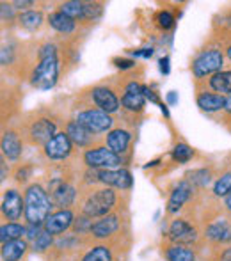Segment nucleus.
Listing matches in <instances>:
<instances>
[{"instance_id": "obj_42", "label": "nucleus", "mask_w": 231, "mask_h": 261, "mask_svg": "<svg viewBox=\"0 0 231 261\" xmlns=\"http://www.w3.org/2000/svg\"><path fill=\"white\" fill-rule=\"evenodd\" d=\"M31 174V167H23V169H20V171L16 172V181H20V183H25L27 181V176Z\"/></svg>"}, {"instance_id": "obj_48", "label": "nucleus", "mask_w": 231, "mask_h": 261, "mask_svg": "<svg viewBox=\"0 0 231 261\" xmlns=\"http://www.w3.org/2000/svg\"><path fill=\"white\" fill-rule=\"evenodd\" d=\"M221 261H231V247L226 249V251L221 254Z\"/></svg>"}, {"instance_id": "obj_46", "label": "nucleus", "mask_w": 231, "mask_h": 261, "mask_svg": "<svg viewBox=\"0 0 231 261\" xmlns=\"http://www.w3.org/2000/svg\"><path fill=\"white\" fill-rule=\"evenodd\" d=\"M222 110H224V112L228 114V116H231V94H229V96H226V101H224V109H222Z\"/></svg>"}, {"instance_id": "obj_36", "label": "nucleus", "mask_w": 231, "mask_h": 261, "mask_svg": "<svg viewBox=\"0 0 231 261\" xmlns=\"http://www.w3.org/2000/svg\"><path fill=\"white\" fill-rule=\"evenodd\" d=\"M104 13V4L100 2H86V14H84V20L94 21L101 16Z\"/></svg>"}, {"instance_id": "obj_1", "label": "nucleus", "mask_w": 231, "mask_h": 261, "mask_svg": "<svg viewBox=\"0 0 231 261\" xmlns=\"http://www.w3.org/2000/svg\"><path fill=\"white\" fill-rule=\"evenodd\" d=\"M59 54L57 46L52 43H45L39 48V62L31 75V86L39 91H48L57 84L59 79Z\"/></svg>"}, {"instance_id": "obj_7", "label": "nucleus", "mask_w": 231, "mask_h": 261, "mask_svg": "<svg viewBox=\"0 0 231 261\" xmlns=\"http://www.w3.org/2000/svg\"><path fill=\"white\" fill-rule=\"evenodd\" d=\"M222 64H224V55L219 48L203 50L197 54V57L192 61V75L196 79H203L208 75H215L221 71Z\"/></svg>"}, {"instance_id": "obj_23", "label": "nucleus", "mask_w": 231, "mask_h": 261, "mask_svg": "<svg viewBox=\"0 0 231 261\" xmlns=\"http://www.w3.org/2000/svg\"><path fill=\"white\" fill-rule=\"evenodd\" d=\"M48 25L52 29H56L57 32H61V34H73L76 29V21L68 18L66 14H62L61 11L48 14Z\"/></svg>"}, {"instance_id": "obj_47", "label": "nucleus", "mask_w": 231, "mask_h": 261, "mask_svg": "<svg viewBox=\"0 0 231 261\" xmlns=\"http://www.w3.org/2000/svg\"><path fill=\"white\" fill-rule=\"evenodd\" d=\"M167 101H169L171 105H174L176 101H178V96H176V93H174V91H171V93L167 94Z\"/></svg>"}, {"instance_id": "obj_43", "label": "nucleus", "mask_w": 231, "mask_h": 261, "mask_svg": "<svg viewBox=\"0 0 231 261\" xmlns=\"http://www.w3.org/2000/svg\"><path fill=\"white\" fill-rule=\"evenodd\" d=\"M132 55H135V57H144V59H149L153 55V48H141V50H134V52H130Z\"/></svg>"}, {"instance_id": "obj_21", "label": "nucleus", "mask_w": 231, "mask_h": 261, "mask_svg": "<svg viewBox=\"0 0 231 261\" xmlns=\"http://www.w3.org/2000/svg\"><path fill=\"white\" fill-rule=\"evenodd\" d=\"M29 251V244L27 240L20 238V240H13V242H7V244H2V259L4 261H20L27 254Z\"/></svg>"}, {"instance_id": "obj_9", "label": "nucleus", "mask_w": 231, "mask_h": 261, "mask_svg": "<svg viewBox=\"0 0 231 261\" xmlns=\"http://www.w3.org/2000/svg\"><path fill=\"white\" fill-rule=\"evenodd\" d=\"M98 183L104 187H111V189L128 190L134 183L132 172L128 169H105V171H96Z\"/></svg>"}, {"instance_id": "obj_20", "label": "nucleus", "mask_w": 231, "mask_h": 261, "mask_svg": "<svg viewBox=\"0 0 231 261\" xmlns=\"http://www.w3.org/2000/svg\"><path fill=\"white\" fill-rule=\"evenodd\" d=\"M21 151H23V144L20 141V135L14 130H7L4 132L2 135V155L7 158V160H18L21 156Z\"/></svg>"}, {"instance_id": "obj_6", "label": "nucleus", "mask_w": 231, "mask_h": 261, "mask_svg": "<svg viewBox=\"0 0 231 261\" xmlns=\"http://www.w3.org/2000/svg\"><path fill=\"white\" fill-rule=\"evenodd\" d=\"M25 134H27V141L32 146H43L45 148L46 142H50L57 135V124L50 117L39 116L27 124V132Z\"/></svg>"}, {"instance_id": "obj_31", "label": "nucleus", "mask_w": 231, "mask_h": 261, "mask_svg": "<svg viewBox=\"0 0 231 261\" xmlns=\"http://www.w3.org/2000/svg\"><path fill=\"white\" fill-rule=\"evenodd\" d=\"M54 245V234H50L48 231L43 229V233L32 242V251L38 252V254H43V252L50 251Z\"/></svg>"}, {"instance_id": "obj_10", "label": "nucleus", "mask_w": 231, "mask_h": 261, "mask_svg": "<svg viewBox=\"0 0 231 261\" xmlns=\"http://www.w3.org/2000/svg\"><path fill=\"white\" fill-rule=\"evenodd\" d=\"M43 151H45V156L48 158V160H54V162L66 160L73 151V142H71V139L68 137L66 132H57L56 137L45 144Z\"/></svg>"}, {"instance_id": "obj_28", "label": "nucleus", "mask_w": 231, "mask_h": 261, "mask_svg": "<svg viewBox=\"0 0 231 261\" xmlns=\"http://www.w3.org/2000/svg\"><path fill=\"white\" fill-rule=\"evenodd\" d=\"M59 11L62 14H66L71 20H84L86 14V2H79V0H68V2L59 4Z\"/></svg>"}, {"instance_id": "obj_27", "label": "nucleus", "mask_w": 231, "mask_h": 261, "mask_svg": "<svg viewBox=\"0 0 231 261\" xmlns=\"http://www.w3.org/2000/svg\"><path fill=\"white\" fill-rule=\"evenodd\" d=\"M43 23V13L41 11H23L18 16V25L29 32H34L41 27Z\"/></svg>"}, {"instance_id": "obj_40", "label": "nucleus", "mask_w": 231, "mask_h": 261, "mask_svg": "<svg viewBox=\"0 0 231 261\" xmlns=\"http://www.w3.org/2000/svg\"><path fill=\"white\" fill-rule=\"evenodd\" d=\"M142 96L146 98V100H149L151 103H157V105H160L162 101L159 100V96H157V93H153L151 89H149L148 86H142Z\"/></svg>"}, {"instance_id": "obj_16", "label": "nucleus", "mask_w": 231, "mask_h": 261, "mask_svg": "<svg viewBox=\"0 0 231 261\" xmlns=\"http://www.w3.org/2000/svg\"><path fill=\"white\" fill-rule=\"evenodd\" d=\"M121 226V217L119 213H109V215L98 219L93 224V229H91V237L94 240H107L112 234L117 233Z\"/></svg>"}, {"instance_id": "obj_4", "label": "nucleus", "mask_w": 231, "mask_h": 261, "mask_svg": "<svg viewBox=\"0 0 231 261\" xmlns=\"http://www.w3.org/2000/svg\"><path fill=\"white\" fill-rule=\"evenodd\" d=\"M84 162L93 171H105V169H121L123 156L116 155L107 146H94L91 149H86Z\"/></svg>"}, {"instance_id": "obj_8", "label": "nucleus", "mask_w": 231, "mask_h": 261, "mask_svg": "<svg viewBox=\"0 0 231 261\" xmlns=\"http://www.w3.org/2000/svg\"><path fill=\"white\" fill-rule=\"evenodd\" d=\"M89 100L96 105V109L104 110L107 114H116L121 107L119 98L116 96V93L107 86H94L91 87Z\"/></svg>"}, {"instance_id": "obj_22", "label": "nucleus", "mask_w": 231, "mask_h": 261, "mask_svg": "<svg viewBox=\"0 0 231 261\" xmlns=\"http://www.w3.org/2000/svg\"><path fill=\"white\" fill-rule=\"evenodd\" d=\"M196 101H197V107H199L203 112L214 114V112H219V110L224 109L226 98L217 93H199Z\"/></svg>"}, {"instance_id": "obj_25", "label": "nucleus", "mask_w": 231, "mask_h": 261, "mask_svg": "<svg viewBox=\"0 0 231 261\" xmlns=\"http://www.w3.org/2000/svg\"><path fill=\"white\" fill-rule=\"evenodd\" d=\"M25 233H27V226H23L20 222L2 224V227H0V242L7 244V242L20 240L21 237H25Z\"/></svg>"}, {"instance_id": "obj_18", "label": "nucleus", "mask_w": 231, "mask_h": 261, "mask_svg": "<svg viewBox=\"0 0 231 261\" xmlns=\"http://www.w3.org/2000/svg\"><path fill=\"white\" fill-rule=\"evenodd\" d=\"M190 194H192V183L187 181V179L179 181L173 189V192H171V196H169V201H167V208H166L167 213H169V215H176V213L183 208V204L189 201Z\"/></svg>"}, {"instance_id": "obj_51", "label": "nucleus", "mask_w": 231, "mask_h": 261, "mask_svg": "<svg viewBox=\"0 0 231 261\" xmlns=\"http://www.w3.org/2000/svg\"><path fill=\"white\" fill-rule=\"evenodd\" d=\"M226 54H228L229 61H231V45H228V48H226Z\"/></svg>"}, {"instance_id": "obj_17", "label": "nucleus", "mask_w": 231, "mask_h": 261, "mask_svg": "<svg viewBox=\"0 0 231 261\" xmlns=\"http://www.w3.org/2000/svg\"><path fill=\"white\" fill-rule=\"evenodd\" d=\"M130 144H132V134L128 130H124V128H114V130L109 132L107 139H105V146L119 156L128 153Z\"/></svg>"}, {"instance_id": "obj_24", "label": "nucleus", "mask_w": 231, "mask_h": 261, "mask_svg": "<svg viewBox=\"0 0 231 261\" xmlns=\"http://www.w3.org/2000/svg\"><path fill=\"white\" fill-rule=\"evenodd\" d=\"M208 86L212 91H215L221 96H229L231 94V71H219L210 76Z\"/></svg>"}, {"instance_id": "obj_49", "label": "nucleus", "mask_w": 231, "mask_h": 261, "mask_svg": "<svg viewBox=\"0 0 231 261\" xmlns=\"http://www.w3.org/2000/svg\"><path fill=\"white\" fill-rule=\"evenodd\" d=\"M224 206H226V210L231 213V194H228V196L224 197Z\"/></svg>"}, {"instance_id": "obj_29", "label": "nucleus", "mask_w": 231, "mask_h": 261, "mask_svg": "<svg viewBox=\"0 0 231 261\" xmlns=\"http://www.w3.org/2000/svg\"><path fill=\"white\" fill-rule=\"evenodd\" d=\"M114 256H112V249L109 245L98 244L94 247L87 249L86 254L82 256L80 261H112Z\"/></svg>"}, {"instance_id": "obj_52", "label": "nucleus", "mask_w": 231, "mask_h": 261, "mask_svg": "<svg viewBox=\"0 0 231 261\" xmlns=\"http://www.w3.org/2000/svg\"><path fill=\"white\" fill-rule=\"evenodd\" d=\"M228 25H229V27H231V14H229V16H228Z\"/></svg>"}, {"instance_id": "obj_39", "label": "nucleus", "mask_w": 231, "mask_h": 261, "mask_svg": "<svg viewBox=\"0 0 231 261\" xmlns=\"http://www.w3.org/2000/svg\"><path fill=\"white\" fill-rule=\"evenodd\" d=\"M14 18V6L13 4H6L2 2V20H13Z\"/></svg>"}, {"instance_id": "obj_14", "label": "nucleus", "mask_w": 231, "mask_h": 261, "mask_svg": "<svg viewBox=\"0 0 231 261\" xmlns=\"http://www.w3.org/2000/svg\"><path fill=\"white\" fill-rule=\"evenodd\" d=\"M73 222H75V215H73V212L69 208H64V210H59V212H54L52 215L46 219L43 229L48 231L50 234L56 237V234L66 233V231L73 226Z\"/></svg>"}, {"instance_id": "obj_11", "label": "nucleus", "mask_w": 231, "mask_h": 261, "mask_svg": "<svg viewBox=\"0 0 231 261\" xmlns=\"http://www.w3.org/2000/svg\"><path fill=\"white\" fill-rule=\"evenodd\" d=\"M21 213H25V199L16 189H7L2 196V215L4 219L16 222L21 219Z\"/></svg>"}, {"instance_id": "obj_30", "label": "nucleus", "mask_w": 231, "mask_h": 261, "mask_svg": "<svg viewBox=\"0 0 231 261\" xmlns=\"http://www.w3.org/2000/svg\"><path fill=\"white\" fill-rule=\"evenodd\" d=\"M144 103H146V98L141 94H128V93H123V96H121V105H123L124 110H128V112L135 114V112H142V109H144Z\"/></svg>"}, {"instance_id": "obj_5", "label": "nucleus", "mask_w": 231, "mask_h": 261, "mask_svg": "<svg viewBox=\"0 0 231 261\" xmlns=\"http://www.w3.org/2000/svg\"><path fill=\"white\" fill-rule=\"evenodd\" d=\"M75 121H79L82 126H86L89 132H93L94 135L105 134V132L114 130V119L111 114L104 112L100 109H84L80 112H76Z\"/></svg>"}, {"instance_id": "obj_38", "label": "nucleus", "mask_w": 231, "mask_h": 261, "mask_svg": "<svg viewBox=\"0 0 231 261\" xmlns=\"http://www.w3.org/2000/svg\"><path fill=\"white\" fill-rule=\"evenodd\" d=\"M43 233L41 226H32V224H27V233H25V240L29 242H34L39 234Z\"/></svg>"}, {"instance_id": "obj_3", "label": "nucleus", "mask_w": 231, "mask_h": 261, "mask_svg": "<svg viewBox=\"0 0 231 261\" xmlns=\"http://www.w3.org/2000/svg\"><path fill=\"white\" fill-rule=\"evenodd\" d=\"M116 192L111 187H100V189H93L82 201V215H87L91 219H101V217L109 215L116 206Z\"/></svg>"}, {"instance_id": "obj_19", "label": "nucleus", "mask_w": 231, "mask_h": 261, "mask_svg": "<svg viewBox=\"0 0 231 261\" xmlns=\"http://www.w3.org/2000/svg\"><path fill=\"white\" fill-rule=\"evenodd\" d=\"M204 237L214 244H231V224L228 220H215L204 229Z\"/></svg>"}, {"instance_id": "obj_41", "label": "nucleus", "mask_w": 231, "mask_h": 261, "mask_svg": "<svg viewBox=\"0 0 231 261\" xmlns=\"http://www.w3.org/2000/svg\"><path fill=\"white\" fill-rule=\"evenodd\" d=\"M112 62L121 69H130L135 66V61H132V59H112Z\"/></svg>"}, {"instance_id": "obj_13", "label": "nucleus", "mask_w": 231, "mask_h": 261, "mask_svg": "<svg viewBox=\"0 0 231 261\" xmlns=\"http://www.w3.org/2000/svg\"><path fill=\"white\" fill-rule=\"evenodd\" d=\"M50 197H52L54 204L61 206V210H64V206H71L76 199V190L73 189L69 183H66L64 179H54L50 183Z\"/></svg>"}, {"instance_id": "obj_26", "label": "nucleus", "mask_w": 231, "mask_h": 261, "mask_svg": "<svg viewBox=\"0 0 231 261\" xmlns=\"http://www.w3.org/2000/svg\"><path fill=\"white\" fill-rule=\"evenodd\" d=\"M167 261H196V252L187 245H167L166 247Z\"/></svg>"}, {"instance_id": "obj_35", "label": "nucleus", "mask_w": 231, "mask_h": 261, "mask_svg": "<svg viewBox=\"0 0 231 261\" xmlns=\"http://www.w3.org/2000/svg\"><path fill=\"white\" fill-rule=\"evenodd\" d=\"M187 176H189L187 181H190L192 185H197V187H204L210 181V172H208L207 169H197V171L189 172Z\"/></svg>"}, {"instance_id": "obj_15", "label": "nucleus", "mask_w": 231, "mask_h": 261, "mask_svg": "<svg viewBox=\"0 0 231 261\" xmlns=\"http://www.w3.org/2000/svg\"><path fill=\"white\" fill-rule=\"evenodd\" d=\"M66 134L71 139L73 146H79L80 149H91L94 148V142H96V135L93 132H89L86 126L79 123V121L71 119L66 126Z\"/></svg>"}, {"instance_id": "obj_50", "label": "nucleus", "mask_w": 231, "mask_h": 261, "mask_svg": "<svg viewBox=\"0 0 231 261\" xmlns=\"http://www.w3.org/2000/svg\"><path fill=\"white\" fill-rule=\"evenodd\" d=\"M159 107H160V110H162V114H164V116H166V117H169V109H167V105H166V103H160Z\"/></svg>"}, {"instance_id": "obj_44", "label": "nucleus", "mask_w": 231, "mask_h": 261, "mask_svg": "<svg viewBox=\"0 0 231 261\" xmlns=\"http://www.w3.org/2000/svg\"><path fill=\"white\" fill-rule=\"evenodd\" d=\"M14 6V9H25V7H31L34 6V2L32 0H14V2H11Z\"/></svg>"}, {"instance_id": "obj_12", "label": "nucleus", "mask_w": 231, "mask_h": 261, "mask_svg": "<svg viewBox=\"0 0 231 261\" xmlns=\"http://www.w3.org/2000/svg\"><path fill=\"white\" fill-rule=\"evenodd\" d=\"M169 238L173 244L178 245H192L197 242V231L189 220L185 219H174L169 226Z\"/></svg>"}, {"instance_id": "obj_37", "label": "nucleus", "mask_w": 231, "mask_h": 261, "mask_svg": "<svg viewBox=\"0 0 231 261\" xmlns=\"http://www.w3.org/2000/svg\"><path fill=\"white\" fill-rule=\"evenodd\" d=\"M157 23H159V27L164 29V31H169L174 25V16L169 11H160V13L157 14Z\"/></svg>"}, {"instance_id": "obj_2", "label": "nucleus", "mask_w": 231, "mask_h": 261, "mask_svg": "<svg viewBox=\"0 0 231 261\" xmlns=\"http://www.w3.org/2000/svg\"><path fill=\"white\" fill-rule=\"evenodd\" d=\"M25 220L32 226H45L46 219L52 215L54 201L39 183H32L25 189Z\"/></svg>"}, {"instance_id": "obj_34", "label": "nucleus", "mask_w": 231, "mask_h": 261, "mask_svg": "<svg viewBox=\"0 0 231 261\" xmlns=\"http://www.w3.org/2000/svg\"><path fill=\"white\" fill-rule=\"evenodd\" d=\"M93 219L87 215H79L75 219V222H73L71 229L75 231L76 234H91V229H93Z\"/></svg>"}, {"instance_id": "obj_33", "label": "nucleus", "mask_w": 231, "mask_h": 261, "mask_svg": "<svg viewBox=\"0 0 231 261\" xmlns=\"http://www.w3.org/2000/svg\"><path fill=\"white\" fill-rule=\"evenodd\" d=\"M171 155H173V160L178 162V164H187L194 156V149L189 144H185V142H179V144H176L173 148Z\"/></svg>"}, {"instance_id": "obj_45", "label": "nucleus", "mask_w": 231, "mask_h": 261, "mask_svg": "<svg viewBox=\"0 0 231 261\" xmlns=\"http://www.w3.org/2000/svg\"><path fill=\"white\" fill-rule=\"evenodd\" d=\"M159 64H160V71H162L164 75H169V57H167V55L160 59Z\"/></svg>"}, {"instance_id": "obj_32", "label": "nucleus", "mask_w": 231, "mask_h": 261, "mask_svg": "<svg viewBox=\"0 0 231 261\" xmlns=\"http://www.w3.org/2000/svg\"><path fill=\"white\" fill-rule=\"evenodd\" d=\"M231 194V171L221 174V178H217L214 185V196L215 197H226Z\"/></svg>"}]
</instances>
